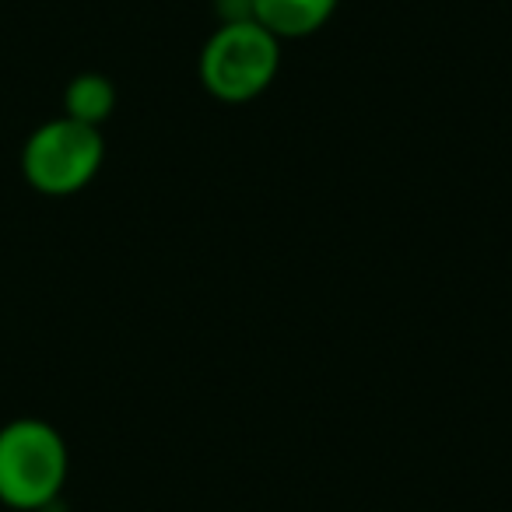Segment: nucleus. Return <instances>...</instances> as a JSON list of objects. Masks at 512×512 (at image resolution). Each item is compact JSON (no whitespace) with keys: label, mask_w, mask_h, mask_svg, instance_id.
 I'll list each match as a JSON object with an SVG mask.
<instances>
[{"label":"nucleus","mask_w":512,"mask_h":512,"mask_svg":"<svg viewBox=\"0 0 512 512\" xmlns=\"http://www.w3.org/2000/svg\"><path fill=\"white\" fill-rule=\"evenodd\" d=\"M67 442L50 421L15 418L0 428V502L46 509L67 481Z\"/></svg>","instance_id":"1"},{"label":"nucleus","mask_w":512,"mask_h":512,"mask_svg":"<svg viewBox=\"0 0 512 512\" xmlns=\"http://www.w3.org/2000/svg\"><path fill=\"white\" fill-rule=\"evenodd\" d=\"M281 67V39L253 18L221 22L200 50V85L221 102H249L274 85Z\"/></svg>","instance_id":"2"},{"label":"nucleus","mask_w":512,"mask_h":512,"mask_svg":"<svg viewBox=\"0 0 512 512\" xmlns=\"http://www.w3.org/2000/svg\"><path fill=\"white\" fill-rule=\"evenodd\" d=\"M102 158H106V141L99 127L57 116L29 134L22 148V172L32 190L46 197H67L85 190L99 176Z\"/></svg>","instance_id":"3"},{"label":"nucleus","mask_w":512,"mask_h":512,"mask_svg":"<svg viewBox=\"0 0 512 512\" xmlns=\"http://www.w3.org/2000/svg\"><path fill=\"white\" fill-rule=\"evenodd\" d=\"M253 22L278 39H306L334 18L341 0H249Z\"/></svg>","instance_id":"4"},{"label":"nucleus","mask_w":512,"mask_h":512,"mask_svg":"<svg viewBox=\"0 0 512 512\" xmlns=\"http://www.w3.org/2000/svg\"><path fill=\"white\" fill-rule=\"evenodd\" d=\"M116 109V88L106 74H78L71 78L64 92V116L78 123H88V127H102V123L113 116Z\"/></svg>","instance_id":"5"}]
</instances>
